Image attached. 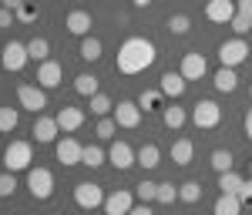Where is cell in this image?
I'll return each instance as SVG.
<instances>
[{
  "label": "cell",
  "mask_w": 252,
  "mask_h": 215,
  "mask_svg": "<svg viewBox=\"0 0 252 215\" xmlns=\"http://www.w3.org/2000/svg\"><path fill=\"white\" fill-rule=\"evenodd\" d=\"M155 195H158V185H155V182H148V178H145V182H138V185H135V198H138V202H145V205H148V202H155Z\"/></svg>",
  "instance_id": "obj_33"
},
{
  "label": "cell",
  "mask_w": 252,
  "mask_h": 215,
  "mask_svg": "<svg viewBox=\"0 0 252 215\" xmlns=\"http://www.w3.org/2000/svg\"><path fill=\"white\" fill-rule=\"evenodd\" d=\"M74 202H78L81 209H101L104 205V192H101V185H94V182H81V185H74Z\"/></svg>",
  "instance_id": "obj_8"
},
{
  "label": "cell",
  "mask_w": 252,
  "mask_h": 215,
  "mask_svg": "<svg viewBox=\"0 0 252 215\" xmlns=\"http://www.w3.org/2000/svg\"><path fill=\"white\" fill-rule=\"evenodd\" d=\"M115 104H111V98L108 94H94L91 98V115H97V118H108V111H111Z\"/></svg>",
  "instance_id": "obj_36"
},
{
  "label": "cell",
  "mask_w": 252,
  "mask_h": 215,
  "mask_svg": "<svg viewBox=\"0 0 252 215\" xmlns=\"http://www.w3.org/2000/svg\"><path fill=\"white\" fill-rule=\"evenodd\" d=\"M239 10H235V0H209L205 3V17L212 24H229Z\"/></svg>",
  "instance_id": "obj_12"
},
{
  "label": "cell",
  "mask_w": 252,
  "mask_h": 215,
  "mask_svg": "<svg viewBox=\"0 0 252 215\" xmlns=\"http://www.w3.org/2000/svg\"><path fill=\"white\" fill-rule=\"evenodd\" d=\"M178 74H182L185 81L205 78V58H202L198 51H192V54H182V67H178Z\"/></svg>",
  "instance_id": "obj_14"
},
{
  "label": "cell",
  "mask_w": 252,
  "mask_h": 215,
  "mask_svg": "<svg viewBox=\"0 0 252 215\" xmlns=\"http://www.w3.org/2000/svg\"><path fill=\"white\" fill-rule=\"evenodd\" d=\"M115 121H118V128H138V124H141V108H138V101H118Z\"/></svg>",
  "instance_id": "obj_13"
},
{
  "label": "cell",
  "mask_w": 252,
  "mask_h": 215,
  "mask_svg": "<svg viewBox=\"0 0 252 215\" xmlns=\"http://www.w3.org/2000/svg\"><path fill=\"white\" fill-rule=\"evenodd\" d=\"M128 215H155V212H152V209H148V205L141 202V205H135V209H131V212H128Z\"/></svg>",
  "instance_id": "obj_46"
},
{
  "label": "cell",
  "mask_w": 252,
  "mask_h": 215,
  "mask_svg": "<svg viewBox=\"0 0 252 215\" xmlns=\"http://www.w3.org/2000/svg\"><path fill=\"white\" fill-rule=\"evenodd\" d=\"M34 161V152H31V141H10L7 152H3V165L7 172H27Z\"/></svg>",
  "instance_id": "obj_2"
},
{
  "label": "cell",
  "mask_w": 252,
  "mask_h": 215,
  "mask_svg": "<svg viewBox=\"0 0 252 215\" xmlns=\"http://www.w3.org/2000/svg\"><path fill=\"white\" fill-rule=\"evenodd\" d=\"M158 91H161L165 98H182V94H185V78H182V74H172V71H165V74H161V84H158Z\"/></svg>",
  "instance_id": "obj_19"
},
{
  "label": "cell",
  "mask_w": 252,
  "mask_h": 215,
  "mask_svg": "<svg viewBox=\"0 0 252 215\" xmlns=\"http://www.w3.org/2000/svg\"><path fill=\"white\" fill-rule=\"evenodd\" d=\"M74 91H78L81 98H94L97 94V78L94 74H78V78H74Z\"/></svg>",
  "instance_id": "obj_26"
},
{
  "label": "cell",
  "mask_w": 252,
  "mask_h": 215,
  "mask_svg": "<svg viewBox=\"0 0 252 215\" xmlns=\"http://www.w3.org/2000/svg\"><path fill=\"white\" fill-rule=\"evenodd\" d=\"M249 172H252V161H249Z\"/></svg>",
  "instance_id": "obj_50"
},
{
  "label": "cell",
  "mask_w": 252,
  "mask_h": 215,
  "mask_svg": "<svg viewBox=\"0 0 252 215\" xmlns=\"http://www.w3.org/2000/svg\"><path fill=\"white\" fill-rule=\"evenodd\" d=\"M64 27H67L71 34H78V37H88V34H91V14H88V10H71L67 20H64Z\"/></svg>",
  "instance_id": "obj_18"
},
{
  "label": "cell",
  "mask_w": 252,
  "mask_h": 215,
  "mask_svg": "<svg viewBox=\"0 0 252 215\" xmlns=\"http://www.w3.org/2000/svg\"><path fill=\"white\" fill-rule=\"evenodd\" d=\"M81 58H84V61H97V58H101V40L91 37V34L81 37Z\"/></svg>",
  "instance_id": "obj_32"
},
{
  "label": "cell",
  "mask_w": 252,
  "mask_h": 215,
  "mask_svg": "<svg viewBox=\"0 0 252 215\" xmlns=\"http://www.w3.org/2000/svg\"><path fill=\"white\" fill-rule=\"evenodd\" d=\"M14 17H17V24H34V20H37V3H31V0H27Z\"/></svg>",
  "instance_id": "obj_40"
},
{
  "label": "cell",
  "mask_w": 252,
  "mask_h": 215,
  "mask_svg": "<svg viewBox=\"0 0 252 215\" xmlns=\"http://www.w3.org/2000/svg\"><path fill=\"white\" fill-rule=\"evenodd\" d=\"M192 121H195V128H202V131H212V128H219V121H222V108L215 104V101H198L195 104V111H192Z\"/></svg>",
  "instance_id": "obj_3"
},
{
  "label": "cell",
  "mask_w": 252,
  "mask_h": 215,
  "mask_svg": "<svg viewBox=\"0 0 252 215\" xmlns=\"http://www.w3.org/2000/svg\"><path fill=\"white\" fill-rule=\"evenodd\" d=\"M175 198H178V185H172V182H161V185H158L155 202H161V205H172Z\"/></svg>",
  "instance_id": "obj_35"
},
{
  "label": "cell",
  "mask_w": 252,
  "mask_h": 215,
  "mask_svg": "<svg viewBox=\"0 0 252 215\" xmlns=\"http://www.w3.org/2000/svg\"><path fill=\"white\" fill-rule=\"evenodd\" d=\"M138 165H141V168H158V165H161V152H158V145H152V141L141 145V148H138Z\"/></svg>",
  "instance_id": "obj_24"
},
{
  "label": "cell",
  "mask_w": 252,
  "mask_h": 215,
  "mask_svg": "<svg viewBox=\"0 0 252 215\" xmlns=\"http://www.w3.org/2000/svg\"><path fill=\"white\" fill-rule=\"evenodd\" d=\"M108 161L115 165L118 172H125V168L138 165V152H131V145H128V141H115V145H111V152H108Z\"/></svg>",
  "instance_id": "obj_11"
},
{
  "label": "cell",
  "mask_w": 252,
  "mask_h": 215,
  "mask_svg": "<svg viewBox=\"0 0 252 215\" xmlns=\"http://www.w3.org/2000/svg\"><path fill=\"white\" fill-rule=\"evenodd\" d=\"M249 98H252V84H249Z\"/></svg>",
  "instance_id": "obj_49"
},
{
  "label": "cell",
  "mask_w": 252,
  "mask_h": 215,
  "mask_svg": "<svg viewBox=\"0 0 252 215\" xmlns=\"http://www.w3.org/2000/svg\"><path fill=\"white\" fill-rule=\"evenodd\" d=\"M239 198H242V205H249V209H252V178H249V182H242V188H239Z\"/></svg>",
  "instance_id": "obj_42"
},
{
  "label": "cell",
  "mask_w": 252,
  "mask_h": 215,
  "mask_svg": "<svg viewBox=\"0 0 252 215\" xmlns=\"http://www.w3.org/2000/svg\"><path fill=\"white\" fill-rule=\"evenodd\" d=\"M0 3H3L7 10H14V14H17V10L24 7V3H27V0H0Z\"/></svg>",
  "instance_id": "obj_45"
},
{
  "label": "cell",
  "mask_w": 252,
  "mask_h": 215,
  "mask_svg": "<svg viewBox=\"0 0 252 215\" xmlns=\"http://www.w3.org/2000/svg\"><path fill=\"white\" fill-rule=\"evenodd\" d=\"M115 131H118V121H115V118H101V121H97V138H101V141L115 138Z\"/></svg>",
  "instance_id": "obj_39"
},
{
  "label": "cell",
  "mask_w": 252,
  "mask_h": 215,
  "mask_svg": "<svg viewBox=\"0 0 252 215\" xmlns=\"http://www.w3.org/2000/svg\"><path fill=\"white\" fill-rule=\"evenodd\" d=\"M27 188H31V195L34 198H51L54 195V175L47 172V168H27Z\"/></svg>",
  "instance_id": "obj_4"
},
{
  "label": "cell",
  "mask_w": 252,
  "mask_h": 215,
  "mask_svg": "<svg viewBox=\"0 0 252 215\" xmlns=\"http://www.w3.org/2000/svg\"><path fill=\"white\" fill-rule=\"evenodd\" d=\"M27 61H31V54H27V44H20V40L3 44V51H0V64H3V71H20Z\"/></svg>",
  "instance_id": "obj_7"
},
{
  "label": "cell",
  "mask_w": 252,
  "mask_h": 215,
  "mask_svg": "<svg viewBox=\"0 0 252 215\" xmlns=\"http://www.w3.org/2000/svg\"><path fill=\"white\" fill-rule=\"evenodd\" d=\"M54 152H58V161H61V165H81L84 145H81V141H74V138H61Z\"/></svg>",
  "instance_id": "obj_15"
},
{
  "label": "cell",
  "mask_w": 252,
  "mask_h": 215,
  "mask_svg": "<svg viewBox=\"0 0 252 215\" xmlns=\"http://www.w3.org/2000/svg\"><path fill=\"white\" fill-rule=\"evenodd\" d=\"M229 27H232L239 37H246V34L252 31V17H246V14H235V17L229 20Z\"/></svg>",
  "instance_id": "obj_38"
},
{
  "label": "cell",
  "mask_w": 252,
  "mask_h": 215,
  "mask_svg": "<svg viewBox=\"0 0 252 215\" xmlns=\"http://www.w3.org/2000/svg\"><path fill=\"white\" fill-rule=\"evenodd\" d=\"M242 124H246V135H249V141H252V111L246 115V121H242Z\"/></svg>",
  "instance_id": "obj_47"
},
{
  "label": "cell",
  "mask_w": 252,
  "mask_h": 215,
  "mask_svg": "<svg viewBox=\"0 0 252 215\" xmlns=\"http://www.w3.org/2000/svg\"><path fill=\"white\" fill-rule=\"evenodd\" d=\"M242 182H246V178L239 175V172H222V175H219V188H222V195H239Z\"/></svg>",
  "instance_id": "obj_25"
},
{
  "label": "cell",
  "mask_w": 252,
  "mask_h": 215,
  "mask_svg": "<svg viewBox=\"0 0 252 215\" xmlns=\"http://www.w3.org/2000/svg\"><path fill=\"white\" fill-rule=\"evenodd\" d=\"M61 78H64V67H61L58 61H40L37 64V84L44 88V91H51V88H58Z\"/></svg>",
  "instance_id": "obj_10"
},
{
  "label": "cell",
  "mask_w": 252,
  "mask_h": 215,
  "mask_svg": "<svg viewBox=\"0 0 252 215\" xmlns=\"http://www.w3.org/2000/svg\"><path fill=\"white\" fill-rule=\"evenodd\" d=\"M27 54H31V61H47V54H51V44H47V37H34L27 40Z\"/></svg>",
  "instance_id": "obj_29"
},
{
  "label": "cell",
  "mask_w": 252,
  "mask_h": 215,
  "mask_svg": "<svg viewBox=\"0 0 252 215\" xmlns=\"http://www.w3.org/2000/svg\"><path fill=\"white\" fill-rule=\"evenodd\" d=\"M104 148L101 145H84V155H81V165H88V168H97V165H104Z\"/></svg>",
  "instance_id": "obj_28"
},
{
  "label": "cell",
  "mask_w": 252,
  "mask_h": 215,
  "mask_svg": "<svg viewBox=\"0 0 252 215\" xmlns=\"http://www.w3.org/2000/svg\"><path fill=\"white\" fill-rule=\"evenodd\" d=\"M161 121H165V128H182L185 121H189V115H185V108H178V104H165L161 108Z\"/></svg>",
  "instance_id": "obj_23"
},
{
  "label": "cell",
  "mask_w": 252,
  "mask_h": 215,
  "mask_svg": "<svg viewBox=\"0 0 252 215\" xmlns=\"http://www.w3.org/2000/svg\"><path fill=\"white\" fill-rule=\"evenodd\" d=\"M209 165H212L219 175H222V172H232V152H229V148H215Z\"/></svg>",
  "instance_id": "obj_30"
},
{
  "label": "cell",
  "mask_w": 252,
  "mask_h": 215,
  "mask_svg": "<svg viewBox=\"0 0 252 215\" xmlns=\"http://www.w3.org/2000/svg\"><path fill=\"white\" fill-rule=\"evenodd\" d=\"M14 192H17V178H14V172H3V175H0V195L10 198Z\"/></svg>",
  "instance_id": "obj_41"
},
{
  "label": "cell",
  "mask_w": 252,
  "mask_h": 215,
  "mask_svg": "<svg viewBox=\"0 0 252 215\" xmlns=\"http://www.w3.org/2000/svg\"><path fill=\"white\" fill-rule=\"evenodd\" d=\"M192 155H195V145L189 138H178L172 145V161L175 165H192Z\"/></svg>",
  "instance_id": "obj_21"
},
{
  "label": "cell",
  "mask_w": 252,
  "mask_h": 215,
  "mask_svg": "<svg viewBox=\"0 0 252 215\" xmlns=\"http://www.w3.org/2000/svg\"><path fill=\"white\" fill-rule=\"evenodd\" d=\"M246 58H249V44H246L242 37L225 40V44L219 47V61H222V67H239Z\"/></svg>",
  "instance_id": "obj_6"
},
{
  "label": "cell",
  "mask_w": 252,
  "mask_h": 215,
  "mask_svg": "<svg viewBox=\"0 0 252 215\" xmlns=\"http://www.w3.org/2000/svg\"><path fill=\"white\" fill-rule=\"evenodd\" d=\"M189 27H192V20L185 17V14H175V17H168V31H172V34H178V37H182V34H189Z\"/></svg>",
  "instance_id": "obj_37"
},
{
  "label": "cell",
  "mask_w": 252,
  "mask_h": 215,
  "mask_svg": "<svg viewBox=\"0 0 252 215\" xmlns=\"http://www.w3.org/2000/svg\"><path fill=\"white\" fill-rule=\"evenodd\" d=\"M235 10L246 14V17H252V0H235Z\"/></svg>",
  "instance_id": "obj_44"
},
{
  "label": "cell",
  "mask_w": 252,
  "mask_h": 215,
  "mask_svg": "<svg viewBox=\"0 0 252 215\" xmlns=\"http://www.w3.org/2000/svg\"><path fill=\"white\" fill-rule=\"evenodd\" d=\"M61 128H58V118H47V115H37L34 121V138L44 141V145H51V141H58Z\"/></svg>",
  "instance_id": "obj_16"
},
{
  "label": "cell",
  "mask_w": 252,
  "mask_h": 215,
  "mask_svg": "<svg viewBox=\"0 0 252 215\" xmlns=\"http://www.w3.org/2000/svg\"><path fill=\"white\" fill-rule=\"evenodd\" d=\"M161 98H165L161 91H141V94H138V108H141V111H161V108H165Z\"/></svg>",
  "instance_id": "obj_27"
},
{
  "label": "cell",
  "mask_w": 252,
  "mask_h": 215,
  "mask_svg": "<svg viewBox=\"0 0 252 215\" xmlns=\"http://www.w3.org/2000/svg\"><path fill=\"white\" fill-rule=\"evenodd\" d=\"M17 101H20V108H27V111H34V115H40V111L47 108V94H44L40 84H20Z\"/></svg>",
  "instance_id": "obj_5"
},
{
  "label": "cell",
  "mask_w": 252,
  "mask_h": 215,
  "mask_svg": "<svg viewBox=\"0 0 252 215\" xmlns=\"http://www.w3.org/2000/svg\"><path fill=\"white\" fill-rule=\"evenodd\" d=\"M14 10H7V7H0V27H10V24H14Z\"/></svg>",
  "instance_id": "obj_43"
},
{
  "label": "cell",
  "mask_w": 252,
  "mask_h": 215,
  "mask_svg": "<svg viewBox=\"0 0 252 215\" xmlns=\"http://www.w3.org/2000/svg\"><path fill=\"white\" fill-rule=\"evenodd\" d=\"M155 64V44L145 37H128L121 47H118V71L135 78L141 71H148Z\"/></svg>",
  "instance_id": "obj_1"
},
{
  "label": "cell",
  "mask_w": 252,
  "mask_h": 215,
  "mask_svg": "<svg viewBox=\"0 0 252 215\" xmlns=\"http://www.w3.org/2000/svg\"><path fill=\"white\" fill-rule=\"evenodd\" d=\"M242 198L239 195H219L215 198V209H212V215H242Z\"/></svg>",
  "instance_id": "obj_20"
},
{
  "label": "cell",
  "mask_w": 252,
  "mask_h": 215,
  "mask_svg": "<svg viewBox=\"0 0 252 215\" xmlns=\"http://www.w3.org/2000/svg\"><path fill=\"white\" fill-rule=\"evenodd\" d=\"M178 198H182V202H198V198H202V185H198V182L178 185Z\"/></svg>",
  "instance_id": "obj_34"
},
{
  "label": "cell",
  "mask_w": 252,
  "mask_h": 215,
  "mask_svg": "<svg viewBox=\"0 0 252 215\" xmlns=\"http://www.w3.org/2000/svg\"><path fill=\"white\" fill-rule=\"evenodd\" d=\"M135 3H138V7H148V3H152V0H135Z\"/></svg>",
  "instance_id": "obj_48"
},
{
  "label": "cell",
  "mask_w": 252,
  "mask_h": 215,
  "mask_svg": "<svg viewBox=\"0 0 252 215\" xmlns=\"http://www.w3.org/2000/svg\"><path fill=\"white\" fill-rule=\"evenodd\" d=\"M104 215H128L135 209V192H128V188H118L111 195H104Z\"/></svg>",
  "instance_id": "obj_9"
},
{
  "label": "cell",
  "mask_w": 252,
  "mask_h": 215,
  "mask_svg": "<svg viewBox=\"0 0 252 215\" xmlns=\"http://www.w3.org/2000/svg\"><path fill=\"white\" fill-rule=\"evenodd\" d=\"M81 124H84V111H81V108H67V104H64L58 111V128L64 135H67V131H78Z\"/></svg>",
  "instance_id": "obj_17"
},
{
  "label": "cell",
  "mask_w": 252,
  "mask_h": 215,
  "mask_svg": "<svg viewBox=\"0 0 252 215\" xmlns=\"http://www.w3.org/2000/svg\"><path fill=\"white\" fill-rule=\"evenodd\" d=\"M17 124H20V115H17V108H0V131H3V135H10V131H17Z\"/></svg>",
  "instance_id": "obj_31"
},
{
  "label": "cell",
  "mask_w": 252,
  "mask_h": 215,
  "mask_svg": "<svg viewBox=\"0 0 252 215\" xmlns=\"http://www.w3.org/2000/svg\"><path fill=\"white\" fill-rule=\"evenodd\" d=\"M215 91H222V94H232L235 88H239V78H235V67H222L219 74H215Z\"/></svg>",
  "instance_id": "obj_22"
}]
</instances>
